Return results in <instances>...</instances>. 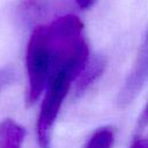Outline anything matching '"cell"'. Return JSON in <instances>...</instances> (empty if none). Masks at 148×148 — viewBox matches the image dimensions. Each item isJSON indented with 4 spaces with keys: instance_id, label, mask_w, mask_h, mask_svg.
I'll use <instances>...</instances> for the list:
<instances>
[{
    "instance_id": "cell-9",
    "label": "cell",
    "mask_w": 148,
    "mask_h": 148,
    "mask_svg": "<svg viewBox=\"0 0 148 148\" xmlns=\"http://www.w3.org/2000/svg\"><path fill=\"white\" fill-rule=\"evenodd\" d=\"M131 148H148V136L135 139L133 141Z\"/></svg>"
},
{
    "instance_id": "cell-2",
    "label": "cell",
    "mask_w": 148,
    "mask_h": 148,
    "mask_svg": "<svg viewBox=\"0 0 148 148\" xmlns=\"http://www.w3.org/2000/svg\"><path fill=\"white\" fill-rule=\"evenodd\" d=\"M25 66L28 75L25 101L28 105H32L46 89L52 73L45 25H37L30 35L25 52Z\"/></svg>"
},
{
    "instance_id": "cell-7",
    "label": "cell",
    "mask_w": 148,
    "mask_h": 148,
    "mask_svg": "<svg viewBox=\"0 0 148 148\" xmlns=\"http://www.w3.org/2000/svg\"><path fill=\"white\" fill-rule=\"evenodd\" d=\"M116 141V130L112 126L97 128L86 141L82 148H113Z\"/></svg>"
},
{
    "instance_id": "cell-3",
    "label": "cell",
    "mask_w": 148,
    "mask_h": 148,
    "mask_svg": "<svg viewBox=\"0 0 148 148\" xmlns=\"http://www.w3.org/2000/svg\"><path fill=\"white\" fill-rule=\"evenodd\" d=\"M72 81L73 79L65 73H56L49 80L37 119V141L40 148H49L50 146L54 121L71 88Z\"/></svg>"
},
{
    "instance_id": "cell-10",
    "label": "cell",
    "mask_w": 148,
    "mask_h": 148,
    "mask_svg": "<svg viewBox=\"0 0 148 148\" xmlns=\"http://www.w3.org/2000/svg\"><path fill=\"white\" fill-rule=\"evenodd\" d=\"M76 3L81 9H88L95 3V0H76Z\"/></svg>"
},
{
    "instance_id": "cell-6",
    "label": "cell",
    "mask_w": 148,
    "mask_h": 148,
    "mask_svg": "<svg viewBox=\"0 0 148 148\" xmlns=\"http://www.w3.org/2000/svg\"><path fill=\"white\" fill-rule=\"evenodd\" d=\"M25 130L12 119L0 121V148H22Z\"/></svg>"
},
{
    "instance_id": "cell-8",
    "label": "cell",
    "mask_w": 148,
    "mask_h": 148,
    "mask_svg": "<svg viewBox=\"0 0 148 148\" xmlns=\"http://www.w3.org/2000/svg\"><path fill=\"white\" fill-rule=\"evenodd\" d=\"M14 72L9 68H3L0 69V90L6 87L7 84H9L13 80H14Z\"/></svg>"
},
{
    "instance_id": "cell-5",
    "label": "cell",
    "mask_w": 148,
    "mask_h": 148,
    "mask_svg": "<svg viewBox=\"0 0 148 148\" xmlns=\"http://www.w3.org/2000/svg\"><path fill=\"white\" fill-rule=\"evenodd\" d=\"M105 67H106V60L102 56H96L92 58V60L88 61L83 71L76 77L74 96L75 97L82 96L90 88V86L103 74Z\"/></svg>"
},
{
    "instance_id": "cell-1",
    "label": "cell",
    "mask_w": 148,
    "mask_h": 148,
    "mask_svg": "<svg viewBox=\"0 0 148 148\" xmlns=\"http://www.w3.org/2000/svg\"><path fill=\"white\" fill-rule=\"evenodd\" d=\"M52 73H65L76 79L89 61V46L82 21L73 15H62L45 25Z\"/></svg>"
},
{
    "instance_id": "cell-4",
    "label": "cell",
    "mask_w": 148,
    "mask_h": 148,
    "mask_svg": "<svg viewBox=\"0 0 148 148\" xmlns=\"http://www.w3.org/2000/svg\"><path fill=\"white\" fill-rule=\"evenodd\" d=\"M147 79H148V30L139 49L133 68L130 72L128 76L126 77L124 86L119 92V97H118L119 105L125 106L130 104L141 91Z\"/></svg>"
},
{
    "instance_id": "cell-11",
    "label": "cell",
    "mask_w": 148,
    "mask_h": 148,
    "mask_svg": "<svg viewBox=\"0 0 148 148\" xmlns=\"http://www.w3.org/2000/svg\"><path fill=\"white\" fill-rule=\"evenodd\" d=\"M141 126H145V125H147L148 124V105H147V108H146V110H145V112H143V114H142V117H141Z\"/></svg>"
}]
</instances>
